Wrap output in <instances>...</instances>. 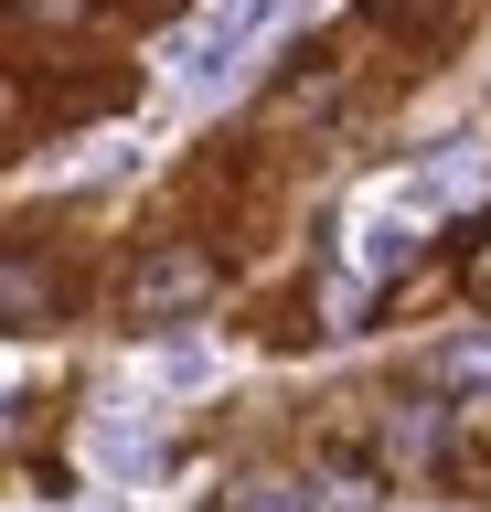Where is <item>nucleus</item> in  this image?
I'll return each instance as SVG.
<instances>
[{
	"mask_svg": "<svg viewBox=\"0 0 491 512\" xmlns=\"http://www.w3.org/2000/svg\"><path fill=\"white\" fill-rule=\"evenodd\" d=\"M299 11H321V0H214V11L171 43V75H182V86H225L235 64L257 54L267 32H289Z\"/></svg>",
	"mask_w": 491,
	"mask_h": 512,
	"instance_id": "1",
	"label": "nucleus"
},
{
	"mask_svg": "<svg viewBox=\"0 0 491 512\" xmlns=\"http://www.w3.org/2000/svg\"><path fill=\"white\" fill-rule=\"evenodd\" d=\"M86 448H97V470H150V448H161V438H150V416L107 406V416H97V438H86Z\"/></svg>",
	"mask_w": 491,
	"mask_h": 512,
	"instance_id": "3",
	"label": "nucleus"
},
{
	"mask_svg": "<svg viewBox=\"0 0 491 512\" xmlns=\"http://www.w3.org/2000/svg\"><path fill=\"white\" fill-rule=\"evenodd\" d=\"M0 299H11V331H43V267H33V256H11Z\"/></svg>",
	"mask_w": 491,
	"mask_h": 512,
	"instance_id": "7",
	"label": "nucleus"
},
{
	"mask_svg": "<svg viewBox=\"0 0 491 512\" xmlns=\"http://www.w3.org/2000/svg\"><path fill=\"white\" fill-rule=\"evenodd\" d=\"M203 288H214V267L171 246V256H150V267H139V288H129V299H139V320H161V310H193Z\"/></svg>",
	"mask_w": 491,
	"mask_h": 512,
	"instance_id": "2",
	"label": "nucleus"
},
{
	"mask_svg": "<svg viewBox=\"0 0 491 512\" xmlns=\"http://www.w3.org/2000/svg\"><path fill=\"white\" fill-rule=\"evenodd\" d=\"M246 512H374L353 491V480H321V491H289V480H278V491H246Z\"/></svg>",
	"mask_w": 491,
	"mask_h": 512,
	"instance_id": "5",
	"label": "nucleus"
},
{
	"mask_svg": "<svg viewBox=\"0 0 491 512\" xmlns=\"http://www.w3.org/2000/svg\"><path fill=\"white\" fill-rule=\"evenodd\" d=\"M385 448H395V459H427V448H438V416H427V406H406V416L385 427Z\"/></svg>",
	"mask_w": 491,
	"mask_h": 512,
	"instance_id": "8",
	"label": "nucleus"
},
{
	"mask_svg": "<svg viewBox=\"0 0 491 512\" xmlns=\"http://www.w3.org/2000/svg\"><path fill=\"white\" fill-rule=\"evenodd\" d=\"M438 384H459V395H491V331H470V342L438 352Z\"/></svg>",
	"mask_w": 491,
	"mask_h": 512,
	"instance_id": "6",
	"label": "nucleus"
},
{
	"mask_svg": "<svg viewBox=\"0 0 491 512\" xmlns=\"http://www.w3.org/2000/svg\"><path fill=\"white\" fill-rule=\"evenodd\" d=\"M481 182H491V150H438V160L417 171V192H427V203H470Z\"/></svg>",
	"mask_w": 491,
	"mask_h": 512,
	"instance_id": "4",
	"label": "nucleus"
}]
</instances>
